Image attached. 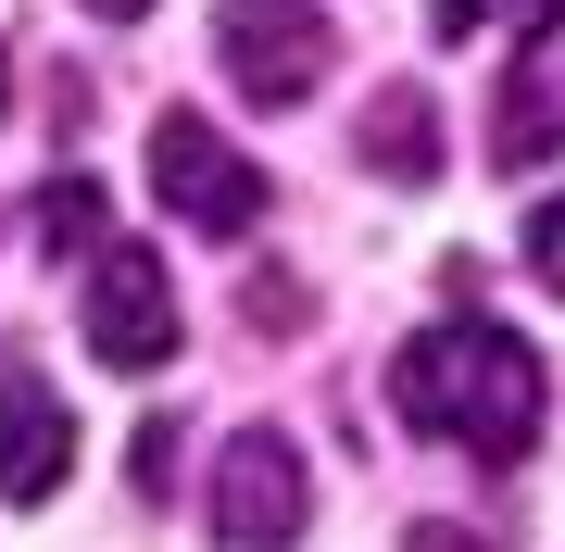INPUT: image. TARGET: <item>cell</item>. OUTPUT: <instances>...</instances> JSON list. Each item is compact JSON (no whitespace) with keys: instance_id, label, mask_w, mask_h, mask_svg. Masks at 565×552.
<instances>
[{"instance_id":"1","label":"cell","mask_w":565,"mask_h":552,"mask_svg":"<svg viewBox=\"0 0 565 552\" xmlns=\"http://www.w3.org/2000/svg\"><path fill=\"white\" fill-rule=\"evenodd\" d=\"M390 402H403V427L478 452V465H515L527 440H541V351H527L515 327H490V314H452V327L403 339V365H390Z\"/></svg>"},{"instance_id":"2","label":"cell","mask_w":565,"mask_h":552,"mask_svg":"<svg viewBox=\"0 0 565 552\" xmlns=\"http://www.w3.org/2000/svg\"><path fill=\"white\" fill-rule=\"evenodd\" d=\"M214 63H226V88L252 113H289L327 76V13L315 0H226L214 13Z\"/></svg>"},{"instance_id":"3","label":"cell","mask_w":565,"mask_h":552,"mask_svg":"<svg viewBox=\"0 0 565 552\" xmlns=\"http://www.w3.org/2000/svg\"><path fill=\"white\" fill-rule=\"evenodd\" d=\"M151 202H177L189 226H214V239H252L264 226V164L226 151L202 113H151Z\"/></svg>"},{"instance_id":"4","label":"cell","mask_w":565,"mask_h":552,"mask_svg":"<svg viewBox=\"0 0 565 552\" xmlns=\"http://www.w3.org/2000/svg\"><path fill=\"white\" fill-rule=\"evenodd\" d=\"M302 515H315V477H302V452L277 427H239L214 452V540L226 552H289Z\"/></svg>"},{"instance_id":"5","label":"cell","mask_w":565,"mask_h":552,"mask_svg":"<svg viewBox=\"0 0 565 552\" xmlns=\"http://www.w3.org/2000/svg\"><path fill=\"white\" fill-rule=\"evenodd\" d=\"M88 351H102L114 377L177 365V289H163L151 251H102V277H88Z\"/></svg>"},{"instance_id":"6","label":"cell","mask_w":565,"mask_h":552,"mask_svg":"<svg viewBox=\"0 0 565 552\" xmlns=\"http://www.w3.org/2000/svg\"><path fill=\"white\" fill-rule=\"evenodd\" d=\"M63 465H76V414L39 377H0V502H51Z\"/></svg>"},{"instance_id":"7","label":"cell","mask_w":565,"mask_h":552,"mask_svg":"<svg viewBox=\"0 0 565 552\" xmlns=\"http://www.w3.org/2000/svg\"><path fill=\"white\" fill-rule=\"evenodd\" d=\"M553 139H565V101H553V63L527 51V63H515V88H503V126H490V164H503V176H527Z\"/></svg>"},{"instance_id":"8","label":"cell","mask_w":565,"mask_h":552,"mask_svg":"<svg viewBox=\"0 0 565 552\" xmlns=\"http://www.w3.org/2000/svg\"><path fill=\"white\" fill-rule=\"evenodd\" d=\"M364 164H377V176H440V113H427V88H390V101L377 113H364Z\"/></svg>"},{"instance_id":"9","label":"cell","mask_w":565,"mask_h":552,"mask_svg":"<svg viewBox=\"0 0 565 552\" xmlns=\"http://www.w3.org/2000/svg\"><path fill=\"white\" fill-rule=\"evenodd\" d=\"M88 239H102V188H88V176L39 188V251H88Z\"/></svg>"},{"instance_id":"10","label":"cell","mask_w":565,"mask_h":552,"mask_svg":"<svg viewBox=\"0 0 565 552\" xmlns=\"http://www.w3.org/2000/svg\"><path fill=\"white\" fill-rule=\"evenodd\" d=\"M527 277H541V289H565V188L527 214Z\"/></svg>"},{"instance_id":"11","label":"cell","mask_w":565,"mask_h":552,"mask_svg":"<svg viewBox=\"0 0 565 552\" xmlns=\"http://www.w3.org/2000/svg\"><path fill=\"white\" fill-rule=\"evenodd\" d=\"M126 477H139V502H163V477H177V427H139V452H126Z\"/></svg>"},{"instance_id":"12","label":"cell","mask_w":565,"mask_h":552,"mask_svg":"<svg viewBox=\"0 0 565 552\" xmlns=\"http://www.w3.org/2000/svg\"><path fill=\"white\" fill-rule=\"evenodd\" d=\"M427 25H440V39H478V25H490V0H427Z\"/></svg>"},{"instance_id":"13","label":"cell","mask_w":565,"mask_h":552,"mask_svg":"<svg viewBox=\"0 0 565 552\" xmlns=\"http://www.w3.org/2000/svg\"><path fill=\"white\" fill-rule=\"evenodd\" d=\"M415 552H490L478 528H440V515H427V528H415Z\"/></svg>"},{"instance_id":"14","label":"cell","mask_w":565,"mask_h":552,"mask_svg":"<svg viewBox=\"0 0 565 552\" xmlns=\"http://www.w3.org/2000/svg\"><path fill=\"white\" fill-rule=\"evenodd\" d=\"M553 25H565V0H527V51H553Z\"/></svg>"},{"instance_id":"15","label":"cell","mask_w":565,"mask_h":552,"mask_svg":"<svg viewBox=\"0 0 565 552\" xmlns=\"http://www.w3.org/2000/svg\"><path fill=\"white\" fill-rule=\"evenodd\" d=\"M88 13H114V25H126V13H151V0H88Z\"/></svg>"},{"instance_id":"16","label":"cell","mask_w":565,"mask_h":552,"mask_svg":"<svg viewBox=\"0 0 565 552\" xmlns=\"http://www.w3.org/2000/svg\"><path fill=\"white\" fill-rule=\"evenodd\" d=\"M0 88H13V76H0Z\"/></svg>"}]
</instances>
